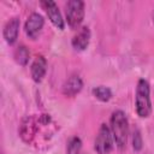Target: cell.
I'll return each mask as SVG.
<instances>
[{
    "label": "cell",
    "instance_id": "obj_1",
    "mask_svg": "<svg viewBox=\"0 0 154 154\" xmlns=\"http://www.w3.org/2000/svg\"><path fill=\"white\" fill-rule=\"evenodd\" d=\"M111 132L113 136V140L118 148L123 149L126 146L128 142V135H129V125L126 116L123 111L118 109L112 113L111 117Z\"/></svg>",
    "mask_w": 154,
    "mask_h": 154
},
{
    "label": "cell",
    "instance_id": "obj_2",
    "mask_svg": "<svg viewBox=\"0 0 154 154\" xmlns=\"http://www.w3.org/2000/svg\"><path fill=\"white\" fill-rule=\"evenodd\" d=\"M149 91L148 82L146 79H140L136 88V112L141 118L148 117L152 111Z\"/></svg>",
    "mask_w": 154,
    "mask_h": 154
},
{
    "label": "cell",
    "instance_id": "obj_3",
    "mask_svg": "<svg viewBox=\"0 0 154 154\" xmlns=\"http://www.w3.org/2000/svg\"><path fill=\"white\" fill-rule=\"evenodd\" d=\"M84 18V2L70 0L66 4V19L71 28H78Z\"/></svg>",
    "mask_w": 154,
    "mask_h": 154
},
{
    "label": "cell",
    "instance_id": "obj_4",
    "mask_svg": "<svg viewBox=\"0 0 154 154\" xmlns=\"http://www.w3.org/2000/svg\"><path fill=\"white\" fill-rule=\"evenodd\" d=\"M113 141L111 129L106 124H102L95 138V150L97 154H109L113 148Z\"/></svg>",
    "mask_w": 154,
    "mask_h": 154
},
{
    "label": "cell",
    "instance_id": "obj_5",
    "mask_svg": "<svg viewBox=\"0 0 154 154\" xmlns=\"http://www.w3.org/2000/svg\"><path fill=\"white\" fill-rule=\"evenodd\" d=\"M43 23H45L43 17L40 13H36V12L31 13L25 22V26H24L25 34L32 40L36 38L43 28Z\"/></svg>",
    "mask_w": 154,
    "mask_h": 154
},
{
    "label": "cell",
    "instance_id": "obj_6",
    "mask_svg": "<svg viewBox=\"0 0 154 154\" xmlns=\"http://www.w3.org/2000/svg\"><path fill=\"white\" fill-rule=\"evenodd\" d=\"M42 6L45 7L46 10V13L48 16V18L51 19V22L58 28V29H64V20L61 18V14H60V11L57 6V4L54 1H51V0H47V1H42L41 2Z\"/></svg>",
    "mask_w": 154,
    "mask_h": 154
},
{
    "label": "cell",
    "instance_id": "obj_7",
    "mask_svg": "<svg viewBox=\"0 0 154 154\" xmlns=\"http://www.w3.org/2000/svg\"><path fill=\"white\" fill-rule=\"evenodd\" d=\"M19 19L17 17L11 18L5 28H4V38L6 40V42L8 45H13L18 37V32H19Z\"/></svg>",
    "mask_w": 154,
    "mask_h": 154
},
{
    "label": "cell",
    "instance_id": "obj_8",
    "mask_svg": "<svg viewBox=\"0 0 154 154\" xmlns=\"http://www.w3.org/2000/svg\"><path fill=\"white\" fill-rule=\"evenodd\" d=\"M46 70H47V61H46V59L42 55L36 57L34 63L31 64V69H30L32 79L35 82H37V83L41 82L42 78L46 75Z\"/></svg>",
    "mask_w": 154,
    "mask_h": 154
},
{
    "label": "cell",
    "instance_id": "obj_9",
    "mask_svg": "<svg viewBox=\"0 0 154 154\" xmlns=\"http://www.w3.org/2000/svg\"><path fill=\"white\" fill-rule=\"evenodd\" d=\"M89 40H90V31L89 28L83 26L79 29V31L73 36L72 38V47L76 51H84L88 45H89Z\"/></svg>",
    "mask_w": 154,
    "mask_h": 154
},
{
    "label": "cell",
    "instance_id": "obj_10",
    "mask_svg": "<svg viewBox=\"0 0 154 154\" xmlns=\"http://www.w3.org/2000/svg\"><path fill=\"white\" fill-rule=\"evenodd\" d=\"M83 88V82L81 79V77L73 75L71 76L63 85V93L66 96H75L76 94H78Z\"/></svg>",
    "mask_w": 154,
    "mask_h": 154
},
{
    "label": "cell",
    "instance_id": "obj_11",
    "mask_svg": "<svg viewBox=\"0 0 154 154\" xmlns=\"http://www.w3.org/2000/svg\"><path fill=\"white\" fill-rule=\"evenodd\" d=\"M93 94L96 99H99L100 101H108L111 97H112V93H111V89L107 88V87H103V85H99L96 88L93 89Z\"/></svg>",
    "mask_w": 154,
    "mask_h": 154
},
{
    "label": "cell",
    "instance_id": "obj_12",
    "mask_svg": "<svg viewBox=\"0 0 154 154\" xmlns=\"http://www.w3.org/2000/svg\"><path fill=\"white\" fill-rule=\"evenodd\" d=\"M14 59L19 65H22V66L26 65V63L29 60V51H28V48L25 46L17 47V49L14 52Z\"/></svg>",
    "mask_w": 154,
    "mask_h": 154
},
{
    "label": "cell",
    "instance_id": "obj_13",
    "mask_svg": "<svg viewBox=\"0 0 154 154\" xmlns=\"http://www.w3.org/2000/svg\"><path fill=\"white\" fill-rule=\"evenodd\" d=\"M67 154H82V141L78 137H72L69 141Z\"/></svg>",
    "mask_w": 154,
    "mask_h": 154
},
{
    "label": "cell",
    "instance_id": "obj_14",
    "mask_svg": "<svg viewBox=\"0 0 154 154\" xmlns=\"http://www.w3.org/2000/svg\"><path fill=\"white\" fill-rule=\"evenodd\" d=\"M142 136H141V132L140 130H134V134H132V147L135 150H141L142 148Z\"/></svg>",
    "mask_w": 154,
    "mask_h": 154
},
{
    "label": "cell",
    "instance_id": "obj_15",
    "mask_svg": "<svg viewBox=\"0 0 154 154\" xmlns=\"http://www.w3.org/2000/svg\"><path fill=\"white\" fill-rule=\"evenodd\" d=\"M153 22H154V12H153Z\"/></svg>",
    "mask_w": 154,
    "mask_h": 154
}]
</instances>
